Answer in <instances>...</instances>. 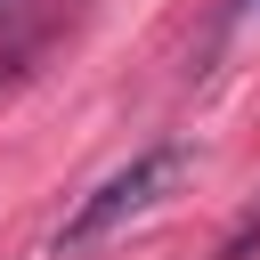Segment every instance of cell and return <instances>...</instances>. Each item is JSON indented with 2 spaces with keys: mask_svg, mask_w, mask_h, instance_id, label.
<instances>
[{
  "mask_svg": "<svg viewBox=\"0 0 260 260\" xmlns=\"http://www.w3.org/2000/svg\"><path fill=\"white\" fill-rule=\"evenodd\" d=\"M252 252H260V211H252V219H244V228L219 244V260H252Z\"/></svg>",
  "mask_w": 260,
  "mask_h": 260,
  "instance_id": "3",
  "label": "cell"
},
{
  "mask_svg": "<svg viewBox=\"0 0 260 260\" xmlns=\"http://www.w3.org/2000/svg\"><path fill=\"white\" fill-rule=\"evenodd\" d=\"M179 171H187V146L179 138H154V146H138L122 171H106L73 211H65V228H57V260H81V252H98V244H114L130 219H146L171 187H179Z\"/></svg>",
  "mask_w": 260,
  "mask_h": 260,
  "instance_id": "1",
  "label": "cell"
},
{
  "mask_svg": "<svg viewBox=\"0 0 260 260\" xmlns=\"http://www.w3.org/2000/svg\"><path fill=\"white\" fill-rule=\"evenodd\" d=\"M57 16H65V0H0V81L32 65V49L57 32Z\"/></svg>",
  "mask_w": 260,
  "mask_h": 260,
  "instance_id": "2",
  "label": "cell"
}]
</instances>
